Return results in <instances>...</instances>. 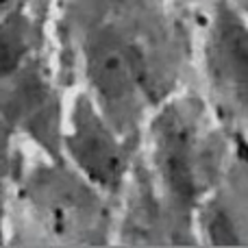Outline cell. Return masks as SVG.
Instances as JSON below:
<instances>
[{
	"instance_id": "5",
	"label": "cell",
	"mask_w": 248,
	"mask_h": 248,
	"mask_svg": "<svg viewBox=\"0 0 248 248\" xmlns=\"http://www.w3.org/2000/svg\"><path fill=\"white\" fill-rule=\"evenodd\" d=\"M207 72L224 107L244 113L248 83V33L244 17L220 4L207 35Z\"/></svg>"
},
{
	"instance_id": "4",
	"label": "cell",
	"mask_w": 248,
	"mask_h": 248,
	"mask_svg": "<svg viewBox=\"0 0 248 248\" xmlns=\"http://www.w3.org/2000/svg\"><path fill=\"white\" fill-rule=\"evenodd\" d=\"M63 148L74 170L100 192H113L126 174L124 137L107 122L90 94H78L63 128Z\"/></svg>"
},
{
	"instance_id": "7",
	"label": "cell",
	"mask_w": 248,
	"mask_h": 248,
	"mask_svg": "<svg viewBox=\"0 0 248 248\" xmlns=\"http://www.w3.org/2000/svg\"><path fill=\"white\" fill-rule=\"evenodd\" d=\"M17 4H20V0H0V17H2L4 13H9L11 9H16Z\"/></svg>"
},
{
	"instance_id": "2",
	"label": "cell",
	"mask_w": 248,
	"mask_h": 248,
	"mask_svg": "<svg viewBox=\"0 0 248 248\" xmlns=\"http://www.w3.org/2000/svg\"><path fill=\"white\" fill-rule=\"evenodd\" d=\"M85 70L100 113L120 137L131 135L146 100V74L137 50L118 31L100 29L87 39Z\"/></svg>"
},
{
	"instance_id": "3",
	"label": "cell",
	"mask_w": 248,
	"mask_h": 248,
	"mask_svg": "<svg viewBox=\"0 0 248 248\" xmlns=\"http://www.w3.org/2000/svg\"><path fill=\"white\" fill-rule=\"evenodd\" d=\"M153 157L168 202L189 218L207 187L209 161L196 116L183 105H170L155 118Z\"/></svg>"
},
{
	"instance_id": "1",
	"label": "cell",
	"mask_w": 248,
	"mask_h": 248,
	"mask_svg": "<svg viewBox=\"0 0 248 248\" xmlns=\"http://www.w3.org/2000/svg\"><path fill=\"white\" fill-rule=\"evenodd\" d=\"M24 198L46 233L61 242H96L107 222L100 189L63 166L35 168L26 176Z\"/></svg>"
},
{
	"instance_id": "6",
	"label": "cell",
	"mask_w": 248,
	"mask_h": 248,
	"mask_svg": "<svg viewBox=\"0 0 248 248\" xmlns=\"http://www.w3.org/2000/svg\"><path fill=\"white\" fill-rule=\"evenodd\" d=\"M39 44V29L31 16L17 4L0 17V81L17 74L33 63V55Z\"/></svg>"
}]
</instances>
